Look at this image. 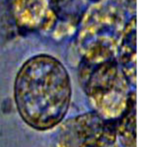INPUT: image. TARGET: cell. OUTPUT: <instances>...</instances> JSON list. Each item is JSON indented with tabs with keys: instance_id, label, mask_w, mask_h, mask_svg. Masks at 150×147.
Segmentation results:
<instances>
[{
	"instance_id": "1",
	"label": "cell",
	"mask_w": 150,
	"mask_h": 147,
	"mask_svg": "<svg viewBox=\"0 0 150 147\" xmlns=\"http://www.w3.org/2000/svg\"><path fill=\"white\" fill-rule=\"evenodd\" d=\"M72 89L68 71L55 57L40 54L27 59L14 82V99L19 116L30 127L47 131L66 116Z\"/></svg>"
},
{
	"instance_id": "2",
	"label": "cell",
	"mask_w": 150,
	"mask_h": 147,
	"mask_svg": "<svg viewBox=\"0 0 150 147\" xmlns=\"http://www.w3.org/2000/svg\"><path fill=\"white\" fill-rule=\"evenodd\" d=\"M125 10L113 2L95 3L80 26L77 45L83 62L98 63L118 56L127 23Z\"/></svg>"
},
{
	"instance_id": "3",
	"label": "cell",
	"mask_w": 150,
	"mask_h": 147,
	"mask_svg": "<svg viewBox=\"0 0 150 147\" xmlns=\"http://www.w3.org/2000/svg\"><path fill=\"white\" fill-rule=\"evenodd\" d=\"M79 76L96 113L108 120H118L126 110L132 92L117 57L98 63L82 61Z\"/></svg>"
},
{
	"instance_id": "8",
	"label": "cell",
	"mask_w": 150,
	"mask_h": 147,
	"mask_svg": "<svg viewBox=\"0 0 150 147\" xmlns=\"http://www.w3.org/2000/svg\"><path fill=\"white\" fill-rule=\"evenodd\" d=\"M73 2L74 0H50L52 9L54 10L57 19L59 16L66 14V10L72 5Z\"/></svg>"
},
{
	"instance_id": "6",
	"label": "cell",
	"mask_w": 150,
	"mask_h": 147,
	"mask_svg": "<svg viewBox=\"0 0 150 147\" xmlns=\"http://www.w3.org/2000/svg\"><path fill=\"white\" fill-rule=\"evenodd\" d=\"M118 62L130 86L136 84V17L127 19L118 49Z\"/></svg>"
},
{
	"instance_id": "4",
	"label": "cell",
	"mask_w": 150,
	"mask_h": 147,
	"mask_svg": "<svg viewBox=\"0 0 150 147\" xmlns=\"http://www.w3.org/2000/svg\"><path fill=\"white\" fill-rule=\"evenodd\" d=\"M117 137V120L88 113L69 119L62 126L58 146L113 147Z\"/></svg>"
},
{
	"instance_id": "5",
	"label": "cell",
	"mask_w": 150,
	"mask_h": 147,
	"mask_svg": "<svg viewBox=\"0 0 150 147\" xmlns=\"http://www.w3.org/2000/svg\"><path fill=\"white\" fill-rule=\"evenodd\" d=\"M11 14L21 33L48 31L58 20L50 0H11Z\"/></svg>"
},
{
	"instance_id": "9",
	"label": "cell",
	"mask_w": 150,
	"mask_h": 147,
	"mask_svg": "<svg viewBox=\"0 0 150 147\" xmlns=\"http://www.w3.org/2000/svg\"><path fill=\"white\" fill-rule=\"evenodd\" d=\"M127 4H128V7L134 11L135 10V6H136V0H127Z\"/></svg>"
},
{
	"instance_id": "10",
	"label": "cell",
	"mask_w": 150,
	"mask_h": 147,
	"mask_svg": "<svg viewBox=\"0 0 150 147\" xmlns=\"http://www.w3.org/2000/svg\"><path fill=\"white\" fill-rule=\"evenodd\" d=\"M89 1H91V2H93V3H98V2H100V1H103V0H89Z\"/></svg>"
},
{
	"instance_id": "7",
	"label": "cell",
	"mask_w": 150,
	"mask_h": 147,
	"mask_svg": "<svg viewBox=\"0 0 150 147\" xmlns=\"http://www.w3.org/2000/svg\"><path fill=\"white\" fill-rule=\"evenodd\" d=\"M136 99L134 91L131 93L127 107L117 120V135L124 147H136Z\"/></svg>"
}]
</instances>
